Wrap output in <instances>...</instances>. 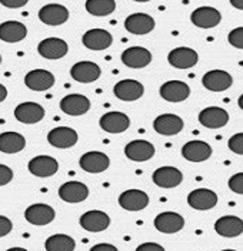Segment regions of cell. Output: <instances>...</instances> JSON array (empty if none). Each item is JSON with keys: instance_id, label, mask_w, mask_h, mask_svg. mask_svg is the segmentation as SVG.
Returning <instances> with one entry per match:
<instances>
[{"instance_id": "6da1fadb", "label": "cell", "mask_w": 243, "mask_h": 251, "mask_svg": "<svg viewBox=\"0 0 243 251\" xmlns=\"http://www.w3.org/2000/svg\"><path fill=\"white\" fill-rule=\"evenodd\" d=\"M79 165L83 171L90 174H100L106 171L110 165V159L105 152L100 151H90L80 156Z\"/></svg>"}, {"instance_id": "7a4b0ae2", "label": "cell", "mask_w": 243, "mask_h": 251, "mask_svg": "<svg viewBox=\"0 0 243 251\" xmlns=\"http://www.w3.org/2000/svg\"><path fill=\"white\" fill-rule=\"evenodd\" d=\"M114 97L125 102H133L137 100L139 98L143 97L145 94V86L134 79H123L117 82L113 88Z\"/></svg>"}, {"instance_id": "3957f363", "label": "cell", "mask_w": 243, "mask_h": 251, "mask_svg": "<svg viewBox=\"0 0 243 251\" xmlns=\"http://www.w3.org/2000/svg\"><path fill=\"white\" fill-rule=\"evenodd\" d=\"M190 20L195 26H198L200 29H213L221 23L222 15L215 7L203 6V7H198L196 10L192 12Z\"/></svg>"}, {"instance_id": "277c9868", "label": "cell", "mask_w": 243, "mask_h": 251, "mask_svg": "<svg viewBox=\"0 0 243 251\" xmlns=\"http://www.w3.org/2000/svg\"><path fill=\"white\" fill-rule=\"evenodd\" d=\"M153 129L160 135H177L183 129V119L180 116L173 115V114L159 115L153 121Z\"/></svg>"}, {"instance_id": "5b68a950", "label": "cell", "mask_w": 243, "mask_h": 251, "mask_svg": "<svg viewBox=\"0 0 243 251\" xmlns=\"http://www.w3.org/2000/svg\"><path fill=\"white\" fill-rule=\"evenodd\" d=\"M187 204L199 211L212 210L218 204V194L207 188H198L193 190L187 195Z\"/></svg>"}, {"instance_id": "8992f818", "label": "cell", "mask_w": 243, "mask_h": 251, "mask_svg": "<svg viewBox=\"0 0 243 251\" xmlns=\"http://www.w3.org/2000/svg\"><path fill=\"white\" fill-rule=\"evenodd\" d=\"M199 60V55L192 48H176L169 52L168 62L176 69H190Z\"/></svg>"}, {"instance_id": "52a82bcc", "label": "cell", "mask_w": 243, "mask_h": 251, "mask_svg": "<svg viewBox=\"0 0 243 251\" xmlns=\"http://www.w3.org/2000/svg\"><path fill=\"white\" fill-rule=\"evenodd\" d=\"M99 125L105 132L122 134L131 126V119L123 112H108L100 118Z\"/></svg>"}, {"instance_id": "ba28073f", "label": "cell", "mask_w": 243, "mask_h": 251, "mask_svg": "<svg viewBox=\"0 0 243 251\" xmlns=\"http://www.w3.org/2000/svg\"><path fill=\"white\" fill-rule=\"evenodd\" d=\"M119 205L126 211H142L149 205V195L140 190H128L120 194Z\"/></svg>"}, {"instance_id": "9c48e42d", "label": "cell", "mask_w": 243, "mask_h": 251, "mask_svg": "<svg viewBox=\"0 0 243 251\" xmlns=\"http://www.w3.org/2000/svg\"><path fill=\"white\" fill-rule=\"evenodd\" d=\"M202 83L210 92H223L232 86L233 77L226 71L215 69V71H209L207 74H205V76L202 79Z\"/></svg>"}, {"instance_id": "30bf717a", "label": "cell", "mask_w": 243, "mask_h": 251, "mask_svg": "<svg viewBox=\"0 0 243 251\" xmlns=\"http://www.w3.org/2000/svg\"><path fill=\"white\" fill-rule=\"evenodd\" d=\"M24 85L30 89V91H36V92H43V91H49L53 85H55V76L52 72L44 71V69H35L30 71L26 76H24Z\"/></svg>"}, {"instance_id": "8fae6325", "label": "cell", "mask_w": 243, "mask_h": 251, "mask_svg": "<svg viewBox=\"0 0 243 251\" xmlns=\"http://www.w3.org/2000/svg\"><path fill=\"white\" fill-rule=\"evenodd\" d=\"M27 168H29L30 174H33L35 176L47 178V176L56 174L59 170V162L53 156L39 155V156H35L33 159H30Z\"/></svg>"}, {"instance_id": "7c38bea8", "label": "cell", "mask_w": 243, "mask_h": 251, "mask_svg": "<svg viewBox=\"0 0 243 251\" xmlns=\"http://www.w3.org/2000/svg\"><path fill=\"white\" fill-rule=\"evenodd\" d=\"M155 227L157 231L163 232V234H175L185 227V218L180 214L165 211L155 218Z\"/></svg>"}, {"instance_id": "4fadbf2b", "label": "cell", "mask_w": 243, "mask_h": 251, "mask_svg": "<svg viewBox=\"0 0 243 251\" xmlns=\"http://www.w3.org/2000/svg\"><path fill=\"white\" fill-rule=\"evenodd\" d=\"M82 228H85L89 232H100L105 231L110 226V217L103 211L92 210L85 213L79 220Z\"/></svg>"}, {"instance_id": "5bb4252c", "label": "cell", "mask_w": 243, "mask_h": 251, "mask_svg": "<svg viewBox=\"0 0 243 251\" xmlns=\"http://www.w3.org/2000/svg\"><path fill=\"white\" fill-rule=\"evenodd\" d=\"M77 139H79L77 132L73 128H67V126H57L47 134L49 144L59 150L72 148L73 145H76Z\"/></svg>"}, {"instance_id": "9a60e30c", "label": "cell", "mask_w": 243, "mask_h": 251, "mask_svg": "<svg viewBox=\"0 0 243 251\" xmlns=\"http://www.w3.org/2000/svg\"><path fill=\"white\" fill-rule=\"evenodd\" d=\"M122 62L125 66L132 69H142L152 62V53L146 48L132 46L122 53Z\"/></svg>"}, {"instance_id": "2e32d148", "label": "cell", "mask_w": 243, "mask_h": 251, "mask_svg": "<svg viewBox=\"0 0 243 251\" xmlns=\"http://www.w3.org/2000/svg\"><path fill=\"white\" fill-rule=\"evenodd\" d=\"M70 75L80 83H92L100 77L102 71H100L99 65H96L94 62L83 60V62H77L72 66Z\"/></svg>"}, {"instance_id": "e0dca14e", "label": "cell", "mask_w": 243, "mask_h": 251, "mask_svg": "<svg viewBox=\"0 0 243 251\" xmlns=\"http://www.w3.org/2000/svg\"><path fill=\"white\" fill-rule=\"evenodd\" d=\"M56 217L55 210L47 204H33L24 211V218L33 226H47Z\"/></svg>"}, {"instance_id": "ac0fdd59", "label": "cell", "mask_w": 243, "mask_h": 251, "mask_svg": "<svg viewBox=\"0 0 243 251\" xmlns=\"http://www.w3.org/2000/svg\"><path fill=\"white\" fill-rule=\"evenodd\" d=\"M160 97L163 98L168 102H183L185 99L190 95V88L189 85L182 82V80H169L166 83H163L159 89Z\"/></svg>"}, {"instance_id": "d6986e66", "label": "cell", "mask_w": 243, "mask_h": 251, "mask_svg": "<svg viewBox=\"0 0 243 251\" xmlns=\"http://www.w3.org/2000/svg\"><path fill=\"white\" fill-rule=\"evenodd\" d=\"M60 109L70 116H80L90 109V100L85 95L70 94L60 100Z\"/></svg>"}, {"instance_id": "ffe728a7", "label": "cell", "mask_w": 243, "mask_h": 251, "mask_svg": "<svg viewBox=\"0 0 243 251\" xmlns=\"http://www.w3.org/2000/svg\"><path fill=\"white\" fill-rule=\"evenodd\" d=\"M199 122L209 129H219L227 125L229 114L223 108L219 106H209L199 114Z\"/></svg>"}, {"instance_id": "44dd1931", "label": "cell", "mask_w": 243, "mask_h": 251, "mask_svg": "<svg viewBox=\"0 0 243 251\" xmlns=\"http://www.w3.org/2000/svg\"><path fill=\"white\" fill-rule=\"evenodd\" d=\"M152 179L157 187L169 190V188H175L180 185V182L183 181V174L175 167H162L153 173Z\"/></svg>"}, {"instance_id": "7402d4cb", "label": "cell", "mask_w": 243, "mask_h": 251, "mask_svg": "<svg viewBox=\"0 0 243 251\" xmlns=\"http://www.w3.org/2000/svg\"><path fill=\"white\" fill-rule=\"evenodd\" d=\"M39 19L42 20L44 25L49 26H59L63 25L69 19V10L57 3L46 4L39 10Z\"/></svg>"}, {"instance_id": "603a6c76", "label": "cell", "mask_w": 243, "mask_h": 251, "mask_svg": "<svg viewBox=\"0 0 243 251\" xmlns=\"http://www.w3.org/2000/svg\"><path fill=\"white\" fill-rule=\"evenodd\" d=\"M59 197L65 202H70V204L82 202L89 197V188L83 182L69 181L59 188Z\"/></svg>"}, {"instance_id": "cb8c5ba5", "label": "cell", "mask_w": 243, "mask_h": 251, "mask_svg": "<svg viewBox=\"0 0 243 251\" xmlns=\"http://www.w3.org/2000/svg\"><path fill=\"white\" fill-rule=\"evenodd\" d=\"M215 231L224 238H235L243 232V220L236 215H224L215 223Z\"/></svg>"}, {"instance_id": "d4e9b609", "label": "cell", "mask_w": 243, "mask_h": 251, "mask_svg": "<svg viewBox=\"0 0 243 251\" xmlns=\"http://www.w3.org/2000/svg\"><path fill=\"white\" fill-rule=\"evenodd\" d=\"M82 42L90 50H105L113 43V36L105 29H90L83 35Z\"/></svg>"}, {"instance_id": "484cf974", "label": "cell", "mask_w": 243, "mask_h": 251, "mask_svg": "<svg viewBox=\"0 0 243 251\" xmlns=\"http://www.w3.org/2000/svg\"><path fill=\"white\" fill-rule=\"evenodd\" d=\"M125 27L133 35H148L155 29V19L146 13H133L125 20Z\"/></svg>"}, {"instance_id": "4316f807", "label": "cell", "mask_w": 243, "mask_h": 251, "mask_svg": "<svg viewBox=\"0 0 243 251\" xmlns=\"http://www.w3.org/2000/svg\"><path fill=\"white\" fill-rule=\"evenodd\" d=\"M182 155L190 162H203L210 158L212 147L205 141H189L182 147Z\"/></svg>"}, {"instance_id": "83f0119b", "label": "cell", "mask_w": 243, "mask_h": 251, "mask_svg": "<svg viewBox=\"0 0 243 251\" xmlns=\"http://www.w3.org/2000/svg\"><path fill=\"white\" fill-rule=\"evenodd\" d=\"M69 50L67 43L63 39L47 38L42 40L38 46V52L46 59H60L66 56Z\"/></svg>"}, {"instance_id": "f1b7e54d", "label": "cell", "mask_w": 243, "mask_h": 251, "mask_svg": "<svg viewBox=\"0 0 243 251\" xmlns=\"http://www.w3.org/2000/svg\"><path fill=\"white\" fill-rule=\"evenodd\" d=\"M15 118L22 124H38L44 118V109L35 102H23L16 106Z\"/></svg>"}, {"instance_id": "f546056e", "label": "cell", "mask_w": 243, "mask_h": 251, "mask_svg": "<svg viewBox=\"0 0 243 251\" xmlns=\"http://www.w3.org/2000/svg\"><path fill=\"white\" fill-rule=\"evenodd\" d=\"M125 154L129 159L134 161V162H145L155 155V147L150 144L149 141L136 139V141L129 142L125 147Z\"/></svg>"}, {"instance_id": "4dcf8cb0", "label": "cell", "mask_w": 243, "mask_h": 251, "mask_svg": "<svg viewBox=\"0 0 243 251\" xmlns=\"http://www.w3.org/2000/svg\"><path fill=\"white\" fill-rule=\"evenodd\" d=\"M27 36V27L16 20L3 22L0 25V40L7 43H16Z\"/></svg>"}, {"instance_id": "1f68e13d", "label": "cell", "mask_w": 243, "mask_h": 251, "mask_svg": "<svg viewBox=\"0 0 243 251\" xmlns=\"http://www.w3.org/2000/svg\"><path fill=\"white\" fill-rule=\"evenodd\" d=\"M26 147L24 136L18 132H3L0 134V152L4 154H18Z\"/></svg>"}, {"instance_id": "d6a6232c", "label": "cell", "mask_w": 243, "mask_h": 251, "mask_svg": "<svg viewBox=\"0 0 243 251\" xmlns=\"http://www.w3.org/2000/svg\"><path fill=\"white\" fill-rule=\"evenodd\" d=\"M44 249L46 251H75L76 243L70 235L55 234L46 240Z\"/></svg>"}, {"instance_id": "836d02e7", "label": "cell", "mask_w": 243, "mask_h": 251, "mask_svg": "<svg viewBox=\"0 0 243 251\" xmlns=\"http://www.w3.org/2000/svg\"><path fill=\"white\" fill-rule=\"evenodd\" d=\"M116 9L114 0H88L86 1V10L97 18L112 15Z\"/></svg>"}, {"instance_id": "e575fe53", "label": "cell", "mask_w": 243, "mask_h": 251, "mask_svg": "<svg viewBox=\"0 0 243 251\" xmlns=\"http://www.w3.org/2000/svg\"><path fill=\"white\" fill-rule=\"evenodd\" d=\"M227 147L232 152L238 155H243V132L241 134H235L233 136H230Z\"/></svg>"}, {"instance_id": "d590c367", "label": "cell", "mask_w": 243, "mask_h": 251, "mask_svg": "<svg viewBox=\"0 0 243 251\" xmlns=\"http://www.w3.org/2000/svg\"><path fill=\"white\" fill-rule=\"evenodd\" d=\"M229 43L236 48V49H243V27H236L233 30H230L229 36H227Z\"/></svg>"}, {"instance_id": "8d00e7d4", "label": "cell", "mask_w": 243, "mask_h": 251, "mask_svg": "<svg viewBox=\"0 0 243 251\" xmlns=\"http://www.w3.org/2000/svg\"><path fill=\"white\" fill-rule=\"evenodd\" d=\"M227 184H229L230 191H233L235 194H239V195H243V173L232 175L229 178Z\"/></svg>"}, {"instance_id": "74e56055", "label": "cell", "mask_w": 243, "mask_h": 251, "mask_svg": "<svg viewBox=\"0 0 243 251\" xmlns=\"http://www.w3.org/2000/svg\"><path fill=\"white\" fill-rule=\"evenodd\" d=\"M12 179H13V171L7 165L0 164V187L9 184Z\"/></svg>"}, {"instance_id": "f35d334b", "label": "cell", "mask_w": 243, "mask_h": 251, "mask_svg": "<svg viewBox=\"0 0 243 251\" xmlns=\"http://www.w3.org/2000/svg\"><path fill=\"white\" fill-rule=\"evenodd\" d=\"M12 228H13V224H12V221H10L7 217H3V215H0V237H4V235H7L9 232L12 231Z\"/></svg>"}, {"instance_id": "ab89813d", "label": "cell", "mask_w": 243, "mask_h": 251, "mask_svg": "<svg viewBox=\"0 0 243 251\" xmlns=\"http://www.w3.org/2000/svg\"><path fill=\"white\" fill-rule=\"evenodd\" d=\"M136 251H165V249L157 243H143L136 249Z\"/></svg>"}, {"instance_id": "60d3db41", "label": "cell", "mask_w": 243, "mask_h": 251, "mask_svg": "<svg viewBox=\"0 0 243 251\" xmlns=\"http://www.w3.org/2000/svg\"><path fill=\"white\" fill-rule=\"evenodd\" d=\"M0 4L4 6V7H10V9H19V7H23L27 4L26 0H0Z\"/></svg>"}, {"instance_id": "b9f144b4", "label": "cell", "mask_w": 243, "mask_h": 251, "mask_svg": "<svg viewBox=\"0 0 243 251\" xmlns=\"http://www.w3.org/2000/svg\"><path fill=\"white\" fill-rule=\"evenodd\" d=\"M89 251H119L113 244H108V243H100V244H96Z\"/></svg>"}, {"instance_id": "7bdbcfd3", "label": "cell", "mask_w": 243, "mask_h": 251, "mask_svg": "<svg viewBox=\"0 0 243 251\" xmlns=\"http://www.w3.org/2000/svg\"><path fill=\"white\" fill-rule=\"evenodd\" d=\"M6 98H7V89H6V86H4V85H1V83H0V102H3Z\"/></svg>"}, {"instance_id": "ee69618b", "label": "cell", "mask_w": 243, "mask_h": 251, "mask_svg": "<svg viewBox=\"0 0 243 251\" xmlns=\"http://www.w3.org/2000/svg\"><path fill=\"white\" fill-rule=\"evenodd\" d=\"M230 4H232L233 7L239 9V10H243V0H232Z\"/></svg>"}, {"instance_id": "f6af8a7d", "label": "cell", "mask_w": 243, "mask_h": 251, "mask_svg": "<svg viewBox=\"0 0 243 251\" xmlns=\"http://www.w3.org/2000/svg\"><path fill=\"white\" fill-rule=\"evenodd\" d=\"M6 251H27L26 249H22V247H13V249H9Z\"/></svg>"}, {"instance_id": "bcb514c9", "label": "cell", "mask_w": 243, "mask_h": 251, "mask_svg": "<svg viewBox=\"0 0 243 251\" xmlns=\"http://www.w3.org/2000/svg\"><path fill=\"white\" fill-rule=\"evenodd\" d=\"M238 103H239V108L243 111V94L241 95V98H239V100H238Z\"/></svg>"}, {"instance_id": "7dc6e473", "label": "cell", "mask_w": 243, "mask_h": 251, "mask_svg": "<svg viewBox=\"0 0 243 251\" xmlns=\"http://www.w3.org/2000/svg\"><path fill=\"white\" fill-rule=\"evenodd\" d=\"M222 251H236V250H222Z\"/></svg>"}, {"instance_id": "c3c4849f", "label": "cell", "mask_w": 243, "mask_h": 251, "mask_svg": "<svg viewBox=\"0 0 243 251\" xmlns=\"http://www.w3.org/2000/svg\"><path fill=\"white\" fill-rule=\"evenodd\" d=\"M0 63H1V56H0Z\"/></svg>"}]
</instances>
